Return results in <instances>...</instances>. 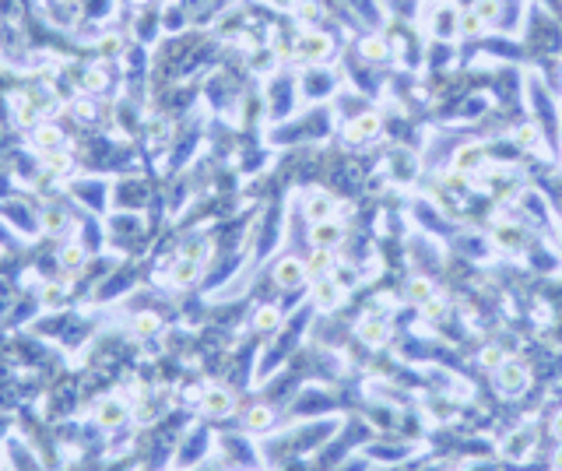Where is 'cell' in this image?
<instances>
[{
	"label": "cell",
	"mask_w": 562,
	"mask_h": 471,
	"mask_svg": "<svg viewBox=\"0 0 562 471\" xmlns=\"http://www.w3.org/2000/svg\"><path fill=\"white\" fill-rule=\"evenodd\" d=\"M443 187L454 190V193H457V190L464 193V190H468V173H457V169H454V173H447V176H443Z\"/></svg>",
	"instance_id": "cell-36"
},
{
	"label": "cell",
	"mask_w": 562,
	"mask_h": 471,
	"mask_svg": "<svg viewBox=\"0 0 562 471\" xmlns=\"http://www.w3.org/2000/svg\"><path fill=\"white\" fill-rule=\"evenodd\" d=\"M478 363H481L488 373H495V370L506 363V352H503L499 345H485V348H481V356H478Z\"/></svg>",
	"instance_id": "cell-26"
},
{
	"label": "cell",
	"mask_w": 562,
	"mask_h": 471,
	"mask_svg": "<svg viewBox=\"0 0 562 471\" xmlns=\"http://www.w3.org/2000/svg\"><path fill=\"white\" fill-rule=\"evenodd\" d=\"M46 166H50V173H57V176H67V173H71V155H67L64 148H57V152H46Z\"/></svg>",
	"instance_id": "cell-27"
},
{
	"label": "cell",
	"mask_w": 562,
	"mask_h": 471,
	"mask_svg": "<svg viewBox=\"0 0 562 471\" xmlns=\"http://www.w3.org/2000/svg\"><path fill=\"white\" fill-rule=\"evenodd\" d=\"M492 243L499 250H524L527 246V232L520 225H510V222H495L492 225Z\"/></svg>",
	"instance_id": "cell-10"
},
{
	"label": "cell",
	"mask_w": 562,
	"mask_h": 471,
	"mask_svg": "<svg viewBox=\"0 0 562 471\" xmlns=\"http://www.w3.org/2000/svg\"><path fill=\"white\" fill-rule=\"evenodd\" d=\"M552 436L562 443V412H556V419H552Z\"/></svg>",
	"instance_id": "cell-40"
},
{
	"label": "cell",
	"mask_w": 562,
	"mask_h": 471,
	"mask_svg": "<svg viewBox=\"0 0 562 471\" xmlns=\"http://www.w3.org/2000/svg\"><path fill=\"white\" fill-rule=\"evenodd\" d=\"M331 92H334V74H331L327 67H309V71L302 74V95H306L309 102L327 98Z\"/></svg>",
	"instance_id": "cell-7"
},
{
	"label": "cell",
	"mask_w": 562,
	"mask_h": 471,
	"mask_svg": "<svg viewBox=\"0 0 562 471\" xmlns=\"http://www.w3.org/2000/svg\"><path fill=\"white\" fill-rule=\"evenodd\" d=\"M120 46H123L120 35H105V39H102V53H120Z\"/></svg>",
	"instance_id": "cell-39"
},
{
	"label": "cell",
	"mask_w": 562,
	"mask_h": 471,
	"mask_svg": "<svg viewBox=\"0 0 562 471\" xmlns=\"http://www.w3.org/2000/svg\"><path fill=\"white\" fill-rule=\"evenodd\" d=\"M309 239H313V246H320V250H334L338 243H345V225H341V222H334V218H327V222H313Z\"/></svg>",
	"instance_id": "cell-9"
},
{
	"label": "cell",
	"mask_w": 562,
	"mask_h": 471,
	"mask_svg": "<svg viewBox=\"0 0 562 471\" xmlns=\"http://www.w3.org/2000/svg\"><path fill=\"white\" fill-rule=\"evenodd\" d=\"M302 211H306L309 225H313V222H327V218H334L338 200H334V193H327V190H309L306 200H302Z\"/></svg>",
	"instance_id": "cell-5"
},
{
	"label": "cell",
	"mask_w": 562,
	"mask_h": 471,
	"mask_svg": "<svg viewBox=\"0 0 562 471\" xmlns=\"http://www.w3.org/2000/svg\"><path fill=\"white\" fill-rule=\"evenodd\" d=\"M348 141H373L376 134H379V116L376 113H359L352 123H348Z\"/></svg>",
	"instance_id": "cell-11"
},
{
	"label": "cell",
	"mask_w": 562,
	"mask_h": 471,
	"mask_svg": "<svg viewBox=\"0 0 562 471\" xmlns=\"http://www.w3.org/2000/svg\"><path fill=\"white\" fill-rule=\"evenodd\" d=\"M355 334H359V341H362V345H369V348H383V345L390 341V324H386L379 313H366V317L355 324Z\"/></svg>",
	"instance_id": "cell-3"
},
{
	"label": "cell",
	"mask_w": 562,
	"mask_h": 471,
	"mask_svg": "<svg viewBox=\"0 0 562 471\" xmlns=\"http://www.w3.org/2000/svg\"><path fill=\"white\" fill-rule=\"evenodd\" d=\"M464 471H495V465H485V461H471Z\"/></svg>",
	"instance_id": "cell-41"
},
{
	"label": "cell",
	"mask_w": 562,
	"mask_h": 471,
	"mask_svg": "<svg viewBox=\"0 0 562 471\" xmlns=\"http://www.w3.org/2000/svg\"><path fill=\"white\" fill-rule=\"evenodd\" d=\"M275 426V412L268 408V404H253L250 412H246V429L250 433H268Z\"/></svg>",
	"instance_id": "cell-17"
},
{
	"label": "cell",
	"mask_w": 562,
	"mask_h": 471,
	"mask_svg": "<svg viewBox=\"0 0 562 471\" xmlns=\"http://www.w3.org/2000/svg\"><path fill=\"white\" fill-rule=\"evenodd\" d=\"M85 246L81 243H67L64 250H60V268L64 271H78V268H85Z\"/></svg>",
	"instance_id": "cell-23"
},
{
	"label": "cell",
	"mask_w": 562,
	"mask_h": 471,
	"mask_svg": "<svg viewBox=\"0 0 562 471\" xmlns=\"http://www.w3.org/2000/svg\"><path fill=\"white\" fill-rule=\"evenodd\" d=\"M95 419H98V426H105V429H116V426H123V419H127V404H123L120 397H105V401L98 404Z\"/></svg>",
	"instance_id": "cell-12"
},
{
	"label": "cell",
	"mask_w": 562,
	"mask_h": 471,
	"mask_svg": "<svg viewBox=\"0 0 562 471\" xmlns=\"http://www.w3.org/2000/svg\"><path fill=\"white\" fill-rule=\"evenodd\" d=\"M338 264H334V257H331V250H313L309 254V261H306V271H309V278H327L331 271H334Z\"/></svg>",
	"instance_id": "cell-16"
},
{
	"label": "cell",
	"mask_w": 562,
	"mask_h": 471,
	"mask_svg": "<svg viewBox=\"0 0 562 471\" xmlns=\"http://www.w3.org/2000/svg\"><path fill=\"white\" fill-rule=\"evenodd\" d=\"M295 14H299V21H302V25L316 28V21L323 18V7H320L316 0H299V4H295Z\"/></svg>",
	"instance_id": "cell-25"
},
{
	"label": "cell",
	"mask_w": 562,
	"mask_h": 471,
	"mask_svg": "<svg viewBox=\"0 0 562 471\" xmlns=\"http://www.w3.org/2000/svg\"><path fill=\"white\" fill-rule=\"evenodd\" d=\"M74 120H81V123H88V120H95V102L92 98H74Z\"/></svg>",
	"instance_id": "cell-34"
},
{
	"label": "cell",
	"mask_w": 562,
	"mask_h": 471,
	"mask_svg": "<svg viewBox=\"0 0 562 471\" xmlns=\"http://www.w3.org/2000/svg\"><path fill=\"white\" fill-rule=\"evenodd\" d=\"M369 458H379V461H401V458H408V447H369Z\"/></svg>",
	"instance_id": "cell-33"
},
{
	"label": "cell",
	"mask_w": 562,
	"mask_h": 471,
	"mask_svg": "<svg viewBox=\"0 0 562 471\" xmlns=\"http://www.w3.org/2000/svg\"><path fill=\"white\" fill-rule=\"evenodd\" d=\"M481 162H485V148L481 144H464L457 155H454V169L457 173H481Z\"/></svg>",
	"instance_id": "cell-13"
},
{
	"label": "cell",
	"mask_w": 562,
	"mask_h": 471,
	"mask_svg": "<svg viewBox=\"0 0 562 471\" xmlns=\"http://www.w3.org/2000/svg\"><path fill=\"white\" fill-rule=\"evenodd\" d=\"M481 25H485V21H481L474 11H468V14H464V21L457 25V32H464V35H478V32H481Z\"/></svg>",
	"instance_id": "cell-37"
},
{
	"label": "cell",
	"mask_w": 562,
	"mask_h": 471,
	"mask_svg": "<svg viewBox=\"0 0 562 471\" xmlns=\"http://www.w3.org/2000/svg\"><path fill=\"white\" fill-rule=\"evenodd\" d=\"M42 302H46V306L64 302V285H46V288H42Z\"/></svg>",
	"instance_id": "cell-38"
},
{
	"label": "cell",
	"mask_w": 562,
	"mask_h": 471,
	"mask_svg": "<svg viewBox=\"0 0 562 471\" xmlns=\"http://www.w3.org/2000/svg\"><path fill=\"white\" fill-rule=\"evenodd\" d=\"M520 208H524V211H531L534 218H545V222L552 225V211H549V204H545V197H541V193L527 190V193L520 197Z\"/></svg>",
	"instance_id": "cell-22"
},
{
	"label": "cell",
	"mask_w": 562,
	"mask_h": 471,
	"mask_svg": "<svg viewBox=\"0 0 562 471\" xmlns=\"http://www.w3.org/2000/svg\"><path fill=\"white\" fill-rule=\"evenodd\" d=\"M81 85H85V92H102V89L109 85L105 67H88V71H85V78H81Z\"/></svg>",
	"instance_id": "cell-29"
},
{
	"label": "cell",
	"mask_w": 562,
	"mask_h": 471,
	"mask_svg": "<svg viewBox=\"0 0 562 471\" xmlns=\"http://www.w3.org/2000/svg\"><path fill=\"white\" fill-rule=\"evenodd\" d=\"M341 302H345V285L341 282H334L331 275L313 282V306H316L320 313H331V310H338Z\"/></svg>",
	"instance_id": "cell-4"
},
{
	"label": "cell",
	"mask_w": 562,
	"mask_h": 471,
	"mask_svg": "<svg viewBox=\"0 0 562 471\" xmlns=\"http://www.w3.org/2000/svg\"><path fill=\"white\" fill-rule=\"evenodd\" d=\"M32 141H35V148H39V152H57V148H60V141H64V134H60L53 123H42V127H35Z\"/></svg>",
	"instance_id": "cell-19"
},
{
	"label": "cell",
	"mask_w": 562,
	"mask_h": 471,
	"mask_svg": "<svg viewBox=\"0 0 562 471\" xmlns=\"http://www.w3.org/2000/svg\"><path fill=\"white\" fill-rule=\"evenodd\" d=\"M271 4H275V7H278V11H288V7H295V4H299V0H271Z\"/></svg>",
	"instance_id": "cell-43"
},
{
	"label": "cell",
	"mask_w": 562,
	"mask_h": 471,
	"mask_svg": "<svg viewBox=\"0 0 562 471\" xmlns=\"http://www.w3.org/2000/svg\"><path fill=\"white\" fill-rule=\"evenodd\" d=\"M552 471H562V443H559V450L552 454Z\"/></svg>",
	"instance_id": "cell-42"
},
{
	"label": "cell",
	"mask_w": 562,
	"mask_h": 471,
	"mask_svg": "<svg viewBox=\"0 0 562 471\" xmlns=\"http://www.w3.org/2000/svg\"><path fill=\"white\" fill-rule=\"evenodd\" d=\"M362 57H366L369 64H386V60H390V46H386V39H379V35L362 39Z\"/></svg>",
	"instance_id": "cell-20"
},
{
	"label": "cell",
	"mask_w": 562,
	"mask_h": 471,
	"mask_svg": "<svg viewBox=\"0 0 562 471\" xmlns=\"http://www.w3.org/2000/svg\"><path fill=\"white\" fill-rule=\"evenodd\" d=\"M200 408H204V415H211V419H225V415L236 408V394H232L229 387H207V390L200 394Z\"/></svg>",
	"instance_id": "cell-6"
},
{
	"label": "cell",
	"mask_w": 562,
	"mask_h": 471,
	"mask_svg": "<svg viewBox=\"0 0 562 471\" xmlns=\"http://www.w3.org/2000/svg\"><path fill=\"white\" fill-rule=\"evenodd\" d=\"M204 254H207V243H204V239H190L187 246L180 250V257H187V261H204Z\"/></svg>",
	"instance_id": "cell-35"
},
{
	"label": "cell",
	"mask_w": 562,
	"mask_h": 471,
	"mask_svg": "<svg viewBox=\"0 0 562 471\" xmlns=\"http://www.w3.org/2000/svg\"><path fill=\"white\" fill-rule=\"evenodd\" d=\"M404 295H408V302H411V306H425V302L436 295V285L429 282V278H411L408 288H404Z\"/></svg>",
	"instance_id": "cell-18"
},
{
	"label": "cell",
	"mask_w": 562,
	"mask_h": 471,
	"mask_svg": "<svg viewBox=\"0 0 562 471\" xmlns=\"http://www.w3.org/2000/svg\"><path fill=\"white\" fill-rule=\"evenodd\" d=\"M306 278H309V271H306L302 257H281L278 264H275V282L281 288H299Z\"/></svg>",
	"instance_id": "cell-8"
},
{
	"label": "cell",
	"mask_w": 562,
	"mask_h": 471,
	"mask_svg": "<svg viewBox=\"0 0 562 471\" xmlns=\"http://www.w3.org/2000/svg\"><path fill=\"white\" fill-rule=\"evenodd\" d=\"M197 275H200V261L176 257V264H173V271H169V282L176 285V288H187L190 282H197Z\"/></svg>",
	"instance_id": "cell-15"
},
{
	"label": "cell",
	"mask_w": 562,
	"mask_h": 471,
	"mask_svg": "<svg viewBox=\"0 0 562 471\" xmlns=\"http://www.w3.org/2000/svg\"><path fill=\"white\" fill-rule=\"evenodd\" d=\"M159 327H162V320H159L155 313H137V317H134V331H137L141 338H151Z\"/></svg>",
	"instance_id": "cell-30"
},
{
	"label": "cell",
	"mask_w": 562,
	"mask_h": 471,
	"mask_svg": "<svg viewBox=\"0 0 562 471\" xmlns=\"http://www.w3.org/2000/svg\"><path fill=\"white\" fill-rule=\"evenodd\" d=\"M527 387H531V373H527L524 363L506 359V363L495 370V390H499L503 397H520Z\"/></svg>",
	"instance_id": "cell-2"
},
{
	"label": "cell",
	"mask_w": 562,
	"mask_h": 471,
	"mask_svg": "<svg viewBox=\"0 0 562 471\" xmlns=\"http://www.w3.org/2000/svg\"><path fill=\"white\" fill-rule=\"evenodd\" d=\"M331 53H334V39L320 28H306L295 42V57L306 60V64H323Z\"/></svg>",
	"instance_id": "cell-1"
},
{
	"label": "cell",
	"mask_w": 562,
	"mask_h": 471,
	"mask_svg": "<svg viewBox=\"0 0 562 471\" xmlns=\"http://www.w3.org/2000/svg\"><path fill=\"white\" fill-rule=\"evenodd\" d=\"M64 225H67L64 211H60V208H46V215H42V229H46V232H64Z\"/></svg>",
	"instance_id": "cell-31"
},
{
	"label": "cell",
	"mask_w": 562,
	"mask_h": 471,
	"mask_svg": "<svg viewBox=\"0 0 562 471\" xmlns=\"http://www.w3.org/2000/svg\"><path fill=\"white\" fill-rule=\"evenodd\" d=\"M531 447H534V429H517V433L503 443V454L513 458V461H520V458L531 454Z\"/></svg>",
	"instance_id": "cell-14"
},
{
	"label": "cell",
	"mask_w": 562,
	"mask_h": 471,
	"mask_svg": "<svg viewBox=\"0 0 562 471\" xmlns=\"http://www.w3.org/2000/svg\"><path fill=\"white\" fill-rule=\"evenodd\" d=\"M513 141H517L520 148H538V144H541V127H538V123H520V127L513 130Z\"/></svg>",
	"instance_id": "cell-24"
},
{
	"label": "cell",
	"mask_w": 562,
	"mask_h": 471,
	"mask_svg": "<svg viewBox=\"0 0 562 471\" xmlns=\"http://www.w3.org/2000/svg\"><path fill=\"white\" fill-rule=\"evenodd\" d=\"M481 21H488V25H495L499 21V11H503V4L499 0H474V7H471Z\"/></svg>",
	"instance_id": "cell-28"
},
{
	"label": "cell",
	"mask_w": 562,
	"mask_h": 471,
	"mask_svg": "<svg viewBox=\"0 0 562 471\" xmlns=\"http://www.w3.org/2000/svg\"><path fill=\"white\" fill-rule=\"evenodd\" d=\"M422 317H425V320H443V317H447V299L432 295V299L422 306Z\"/></svg>",
	"instance_id": "cell-32"
},
{
	"label": "cell",
	"mask_w": 562,
	"mask_h": 471,
	"mask_svg": "<svg viewBox=\"0 0 562 471\" xmlns=\"http://www.w3.org/2000/svg\"><path fill=\"white\" fill-rule=\"evenodd\" d=\"M253 327H257L260 334L278 331V327H281V310H278V306H260V310H257V317H253Z\"/></svg>",
	"instance_id": "cell-21"
}]
</instances>
